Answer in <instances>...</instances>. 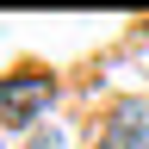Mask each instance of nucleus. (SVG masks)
I'll list each match as a JSON object with an SVG mask.
<instances>
[{"label":"nucleus","instance_id":"obj_1","mask_svg":"<svg viewBox=\"0 0 149 149\" xmlns=\"http://www.w3.org/2000/svg\"><path fill=\"white\" fill-rule=\"evenodd\" d=\"M44 106H50V74H13L0 87V118L6 124H37Z\"/></svg>","mask_w":149,"mask_h":149},{"label":"nucleus","instance_id":"obj_2","mask_svg":"<svg viewBox=\"0 0 149 149\" xmlns=\"http://www.w3.org/2000/svg\"><path fill=\"white\" fill-rule=\"evenodd\" d=\"M100 149H149V100H124L100 130Z\"/></svg>","mask_w":149,"mask_h":149},{"label":"nucleus","instance_id":"obj_3","mask_svg":"<svg viewBox=\"0 0 149 149\" xmlns=\"http://www.w3.org/2000/svg\"><path fill=\"white\" fill-rule=\"evenodd\" d=\"M31 149H68V143H62V130H37V137H31Z\"/></svg>","mask_w":149,"mask_h":149}]
</instances>
